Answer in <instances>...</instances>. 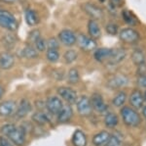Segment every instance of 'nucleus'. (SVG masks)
I'll return each mask as SVG.
<instances>
[{
	"instance_id": "nucleus-40",
	"label": "nucleus",
	"mask_w": 146,
	"mask_h": 146,
	"mask_svg": "<svg viewBox=\"0 0 146 146\" xmlns=\"http://www.w3.org/2000/svg\"><path fill=\"white\" fill-rule=\"evenodd\" d=\"M136 82H137V85L139 86V87L146 89V75H145V76L138 77V79H137V81H136Z\"/></svg>"
},
{
	"instance_id": "nucleus-34",
	"label": "nucleus",
	"mask_w": 146,
	"mask_h": 146,
	"mask_svg": "<svg viewBox=\"0 0 146 146\" xmlns=\"http://www.w3.org/2000/svg\"><path fill=\"white\" fill-rule=\"evenodd\" d=\"M41 37V32H40L39 30H32L31 32L28 34V45H31V44H34L38 39Z\"/></svg>"
},
{
	"instance_id": "nucleus-46",
	"label": "nucleus",
	"mask_w": 146,
	"mask_h": 146,
	"mask_svg": "<svg viewBox=\"0 0 146 146\" xmlns=\"http://www.w3.org/2000/svg\"><path fill=\"white\" fill-rule=\"evenodd\" d=\"M141 109H142V116L146 119V105L143 106V107L141 108Z\"/></svg>"
},
{
	"instance_id": "nucleus-12",
	"label": "nucleus",
	"mask_w": 146,
	"mask_h": 146,
	"mask_svg": "<svg viewBox=\"0 0 146 146\" xmlns=\"http://www.w3.org/2000/svg\"><path fill=\"white\" fill-rule=\"evenodd\" d=\"M129 102L131 107L135 110L141 109L144 106V97H143V94L139 89H135L131 91L129 97Z\"/></svg>"
},
{
	"instance_id": "nucleus-16",
	"label": "nucleus",
	"mask_w": 146,
	"mask_h": 146,
	"mask_svg": "<svg viewBox=\"0 0 146 146\" xmlns=\"http://www.w3.org/2000/svg\"><path fill=\"white\" fill-rule=\"evenodd\" d=\"M129 82V79L124 75H116L108 81V86L113 89H119L126 86Z\"/></svg>"
},
{
	"instance_id": "nucleus-38",
	"label": "nucleus",
	"mask_w": 146,
	"mask_h": 146,
	"mask_svg": "<svg viewBox=\"0 0 146 146\" xmlns=\"http://www.w3.org/2000/svg\"><path fill=\"white\" fill-rule=\"evenodd\" d=\"M105 146H121V140L119 139L117 135H111Z\"/></svg>"
},
{
	"instance_id": "nucleus-23",
	"label": "nucleus",
	"mask_w": 146,
	"mask_h": 146,
	"mask_svg": "<svg viewBox=\"0 0 146 146\" xmlns=\"http://www.w3.org/2000/svg\"><path fill=\"white\" fill-rule=\"evenodd\" d=\"M88 32L90 37L94 39L100 38L101 36V30L98 23L95 20H90L88 23Z\"/></svg>"
},
{
	"instance_id": "nucleus-8",
	"label": "nucleus",
	"mask_w": 146,
	"mask_h": 146,
	"mask_svg": "<svg viewBox=\"0 0 146 146\" xmlns=\"http://www.w3.org/2000/svg\"><path fill=\"white\" fill-rule=\"evenodd\" d=\"M58 39L60 43H62L64 46H73L76 44L77 41V35L75 34L74 32L70 30H62L58 32Z\"/></svg>"
},
{
	"instance_id": "nucleus-6",
	"label": "nucleus",
	"mask_w": 146,
	"mask_h": 146,
	"mask_svg": "<svg viewBox=\"0 0 146 146\" xmlns=\"http://www.w3.org/2000/svg\"><path fill=\"white\" fill-rule=\"evenodd\" d=\"M76 107H77V112H78L80 116H82V117L90 116L92 114V111H93L90 98L85 95L80 96L78 99H77Z\"/></svg>"
},
{
	"instance_id": "nucleus-1",
	"label": "nucleus",
	"mask_w": 146,
	"mask_h": 146,
	"mask_svg": "<svg viewBox=\"0 0 146 146\" xmlns=\"http://www.w3.org/2000/svg\"><path fill=\"white\" fill-rule=\"evenodd\" d=\"M120 115L123 123L129 128H136L141 124V116L137 110L129 106H124L120 110Z\"/></svg>"
},
{
	"instance_id": "nucleus-14",
	"label": "nucleus",
	"mask_w": 146,
	"mask_h": 146,
	"mask_svg": "<svg viewBox=\"0 0 146 146\" xmlns=\"http://www.w3.org/2000/svg\"><path fill=\"white\" fill-rule=\"evenodd\" d=\"M32 109V106H31V103L29 102L27 99H22L20 101V103L18 104V107H17V110H16V118L17 119H23L27 116L28 114L30 113Z\"/></svg>"
},
{
	"instance_id": "nucleus-42",
	"label": "nucleus",
	"mask_w": 146,
	"mask_h": 146,
	"mask_svg": "<svg viewBox=\"0 0 146 146\" xmlns=\"http://www.w3.org/2000/svg\"><path fill=\"white\" fill-rule=\"evenodd\" d=\"M137 67H138L137 68V75H138V77L145 76V75H146V63H145V64L137 66Z\"/></svg>"
},
{
	"instance_id": "nucleus-9",
	"label": "nucleus",
	"mask_w": 146,
	"mask_h": 146,
	"mask_svg": "<svg viewBox=\"0 0 146 146\" xmlns=\"http://www.w3.org/2000/svg\"><path fill=\"white\" fill-rule=\"evenodd\" d=\"M82 9L85 11V13H86L87 15L90 16L92 18V20L98 21L104 17V13H103L102 9L93 3L83 4V5H82Z\"/></svg>"
},
{
	"instance_id": "nucleus-25",
	"label": "nucleus",
	"mask_w": 146,
	"mask_h": 146,
	"mask_svg": "<svg viewBox=\"0 0 146 146\" xmlns=\"http://www.w3.org/2000/svg\"><path fill=\"white\" fill-rule=\"evenodd\" d=\"M122 17L124 22L129 26H137L139 24V20L136 18V16L129 10H124L122 12Z\"/></svg>"
},
{
	"instance_id": "nucleus-22",
	"label": "nucleus",
	"mask_w": 146,
	"mask_h": 146,
	"mask_svg": "<svg viewBox=\"0 0 146 146\" xmlns=\"http://www.w3.org/2000/svg\"><path fill=\"white\" fill-rule=\"evenodd\" d=\"M71 141L73 146H87V136L81 129H76L74 131Z\"/></svg>"
},
{
	"instance_id": "nucleus-37",
	"label": "nucleus",
	"mask_w": 146,
	"mask_h": 146,
	"mask_svg": "<svg viewBox=\"0 0 146 146\" xmlns=\"http://www.w3.org/2000/svg\"><path fill=\"white\" fill-rule=\"evenodd\" d=\"M47 48L48 49H56L58 50L60 48V41L56 37H51L47 40Z\"/></svg>"
},
{
	"instance_id": "nucleus-35",
	"label": "nucleus",
	"mask_w": 146,
	"mask_h": 146,
	"mask_svg": "<svg viewBox=\"0 0 146 146\" xmlns=\"http://www.w3.org/2000/svg\"><path fill=\"white\" fill-rule=\"evenodd\" d=\"M105 30H106V32L108 34L116 35V34H118V32H119V27L114 23H109V24H107L106 27H105Z\"/></svg>"
},
{
	"instance_id": "nucleus-7",
	"label": "nucleus",
	"mask_w": 146,
	"mask_h": 146,
	"mask_svg": "<svg viewBox=\"0 0 146 146\" xmlns=\"http://www.w3.org/2000/svg\"><path fill=\"white\" fill-rule=\"evenodd\" d=\"M56 92L68 105L75 104L78 99V95H77L76 91L71 87H68V86H60Z\"/></svg>"
},
{
	"instance_id": "nucleus-13",
	"label": "nucleus",
	"mask_w": 146,
	"mask_h": 146,
	"mask_svg": "<svg viewBox=\"0 0 146 146\" xmlns=\"http://www.w3.org/2000/svg\"><path fill=\"white\" fill-rule=\"evenodd\" d=\"M18 104L14 100H6L0 103V117H10L17 110Z\"/></svg>"
},
{
	"instance_id": "nucleus-28",
	"label": "nucleus",
	"mask_w": 146,
	"mask_h": 146,
	"mask_svg": "<svg viewBox=\"0 0 146 146\" xmlns=\"http://www.w3.org/2000/svg\"><path fill=\"white\" fill-rule=\"evenodd\" d=\"M31 119H32V121H33L35 124H39V126H41V124L43 126V124H47L49 122L48 116H47L44 112L40 111V110H39V111H36V112L33 113Z\"/></svg>"
},
{
	"instance_id": "nucleus-30",
	"label": "nucleus",
	"mask_w": 146,
	"mask_h": 146,
	"mask_svg": "<svg viewBox=\"0 0 146 146\" xmlns=\"http://www.w3.org/2000/svg\"><path fill=\"white\" fill-rule=\"evenodd\" d=\"M80 79V74L78 72V70L76 68H72L68 71V74H67V81L71 84H76L78 83Z\"/></svg>"
},
{
	"instance_id": "nucleus-32",
	"label": "nucleus",
	"mask_w": 146,
	"mask_h": 146,
	"mask_svg": "<svg viewBox=\"0 0 146 146\" xmlns=\"http://www.w3.org/2000/svg\"><path fill=\"white\" fill-rule=\"evenodd\" d=\"M46 58L49 62L56 63L60 60V52L56 49H48L46 52Z\"/></svg>"
},
{
	"instance_id": "nucleus-19",
	"label": "nucleus",
	"mask_w": 146,
	"mask_h": 146,
	"mask_svg": "<svg viewBox=\"0 0 146 146\" xmlns=\"http://www.w3.org/2000/svg\"><path fill=\"white\" fill-rule=\"evenodd\" d=\"M112 49L106 48V47H101V48H96L94 51V58L96 61L100 63H103L105 61H108L110 55H111Z\"/></svg>"
},
{
	"instance_id": "nucleus-24",
	"label": "nucleus",
	"mask_w": 146,
	"mask_h": 146,
	"mask_svg": "<svg viewBox=\"0 0 146 146\" xmlns=\"http://www.w3.org/2000/svg\"><path fill=\"white\" fill-rule=\"evenodd\" d=\"M119 119L114 112H108L104 116V124L108 129H114L118 126Z\"/></svg>"
},
{
	"instance_id": "nucleus-43",
	"label": "nucleus",
	"mask_w": 146,
	"mask_h": 146,
	"mask_svg": "<svg viewBox=\"0 0 146 146\" xmlns=\"http://www.w3.org/2000/svg\"><path fill=\"white\" fill-rule=\"evenodd\" d=\"M110 3L114 6H122L124 3V0H110Z\"/></svg>"
},
{
	"instance_id": "nucleus-39",
	"label": "nucleus",
	"mask_w": 146,
	"mask_h": 146,
	"mask_svg": "<svg viewBox=\"0 0 146 146\" xmlns=\"http://www.w3.org/2000/svg\"><path fill=\"white\" fill-rule=\"evenodd\" d=\"M16 124H4L3 126H2L1 129H0V133H1V135L3 136H6L9 135V133L14 128H15Z\"/></svg>"
},
{
	"instance_id": "nucleus-3",
	"label": "nucleus",
	"mask_w": 146,
	"mask_h": 146,
	"mask_svg": "<svg viewBox=\"0 0 146 146\" xmlns=\"http://www.w3.org/2000/svg\"><path fill=\"white\" fill-rule=\"evenodd\" d=\"M9 140L16 146H23L27 141V129L23 126H15L9 135L6 136Z\"/></svg>"
},
{
	"instance_id": "nucleus-11",
	"label": "nucleus",
	"mask_w": 146,
	"mask_h": 146,
	"mask_svg": "<svg viewBox=\"0 0 146 146\" xmlns=\"http://www.w3.org/2000/svg\"><path fill=\"white\" fill-rule=\"evenodd\" d=\"M45 106L47 111L50 113L51 115H58V112L60 111V109L62 108L63 103L62 99H60L56 96H51V97H49L47 99Z\"/></svg>"
},
{
	"instance_id": "nucleus-47",
	"label": "nucleus",
	"mask_w": 146,
	"mask_h": 146,
	"mask_svg": "<svg viewBox=\"0 0 146 146\" xmlns=\"http://www.w3.org/2000/svg\"><path fill=\"white\" fill-rule=\"evenodd\" d=\"M143 97H144V101L146 102V91H145L144 93H143Z\"/></svg>"
},
{
	"instance_id": "nucleus-4",
	"label": "nucleus",
	"mask_w": 146,
	"mask_h": 146,
	"mask_svg": "<svg viewBox=\"0 0 146 146\" xmlns=\"http://www.w3.org/2000/svg\"><path fill=\"white\" fill-rule=\"evenodd\" d=\"M119 38L121 41L127 44H135L140 39V34L138 32L131 28H125L118 32Z\"/></svg>"
},
{
	"instance_id": "nucleus-10",
	"label": "nucleus",
	"mask_w": 146,
	"mask_h": 146,
	"mask_svg": "<svg viewBox=\"0 0 146 146\" xmlns=\"http://www.w3.org/2000/svg\"><path fill=\"white\" fill-rule=\"evenodd\" d=\"M91 105L93 110H96L98 113H104L107 110V105L105 103L104 99H103V96L100 93H94L90 98Z\"/></svg>"
},
{
	"instance_id": "nucleus-44",
	"label": "nucleus",
	"mask_w": 146,
	"mask_h": 146,
	"mask_svg": "<svg viewBox=\"0 0 146 146\" xmlns=\"http://www.w3.org/2000/svg\"><path fill=\"white\" fill-rule=\"evenodd\" d=\"M1 2H4V3H8V4H12V3H15L17 2L18 0H0Z\"/></svg>"
},
{
	"instance_id": "nucleus-17",
	"label": "nucleus",
	"mask_w": 146,
	"mask_h": 146,
	"mask_svg": "<svg viewBox=\"0 0 146 146\" xmlns=\"http://www.w3.org/2000/svg\"><path fill=\"white\" fill-rule=\"evenodd\" d=\"M127 51L124 48H114L112 49L111 55L108 59V63L111 65H116L121 63L126 58Z\"/></svg>"
},
{
	"instance_id": "nucleus-41",
	"label": "nucleus",
	"mask_w": 146,
	"mask_h": 146,
	"mask_svg": "<svg viewBox=\"0 0 146 146\" xmlns=\"http://www.w3.org/2000/svg\"><path fill=\"white\" fill-rule=\"evenodd\" d=\"M0 146H13V143L5 136H0Z\"/></svg>"
},
{
	"instance_id": "nucleus-21",
	"label": "nucleus",
	"mask_w": 146,
	"mask_h": 146,
	"mask_svg": "<svg viewBox=\"0 0 146 146\" xmlns=\"http://www.w3.org/2000/svg\"><path fill=\"white\" fill-rule=\"evenodd\" d=\"M110 133L108 131H100L98 133H96V135H94L93 137V144L95 146H105L106 143L108 142V139L110 137Z\"/></svg>"
},
{
	"instance_id": "nucleus-5",
	"label": "nucleus",
	"mask_w": 146,
	"mask_h": 146,
	"mask_svg": "<svg viewBox=\"0 0 146 146\" xmlns=\"http://www.w3.org/2000/svg\"><path fill=\"white\" fill-rule=\"evenodd\" d=\"M76 43L83 51L86 52H91V51H95L96 49V39L92 38L90 36H87L86 34H80L77 35V41Z\"/></svg>"
},
{
	"instance_id": "nucleus-31",
	"label": "nucleus",
	"mask_w": 146,
	"mask_h": 146,
	"mask_svg": "<svg viewBox=\"0 0 146 146\" xmlns=\"http://www.w3.org/2000/svg\"><path fill=\"white\" fill-rule=\"evenodd\" d=\"M77 58H78V52L74 49H69L63 55V59L66 64H71L74 61H76Z\"/></svg>"
},
{
	"instance_id": "nucleus-15",
	"label": "nucleus",
	"mask_w": 146,
	"mask_h": 146,
	"mask_svg": "<svg viewBox=\"0 0 146 146\" xmlns=\"http://www.w3.org/2000/svg\"><path fill=\"white\" fill-rule=\"evenodd\" d=\"M15 56L11 52H4L0 54V69L10 70L15 65Z\"/></svg>"
},
{
	"instance_id": "nucleus-26",
	"label": "nucleus",
	"mask_w": 146,
	"mask_h": 146,
	"mask_svg": "<svg viewBox=\"0 0 146 146\" xmlns=\"http://www.w3.org/2000/svg\"><path fill=\"white\" fill-rule=\"evenodd\" d=\"M127 99H128V94L125 92V91H118V92L115 94L114 97H113L112 104L117 108L123 107L124 104L126 103Z\"/></svg>"
},
{
	"instance_id": "nucleus-18",
	"label": "nucleus",
	"mask_w": 146,
	"mask_h": 146,
	"mask_svg": "<svg viewBox=\"0 0 146 146\" xmlns=\"http://www.w3.org/2000/svg\"><path fill=\"white\" fill-rule=\"evenodd\" d=\"M58 122L60 124H64L67 123L71 120V118L73 116V109L71 107V105H63L62 108L60 109V111L58 112Z\"/></svg>"
},
{
	"instance_id": "nucleus-45",
	"label": "nucleus",
	"mask_w": 146,
	"mask_h": 146,
	"mask_svg": "<svg viewBox=\"0 0 146 146\" xmlns=\"http://www.w3.org/2000/svg\"><path fill=\"white\" fill-rule=\"evenodd\" d=\"M3 95H4V88H3V86L0 84V99H1Z\"/></svg>"
},
{
	"instance_id": "nucleus-33",
	"label": "nucleus",
	"mask_w": 146,
	"mask_h": 146,
	"mask_svg": "<svg viewBox=\"0 0 146 146\" xmlns=\"http://www.w3.org/2000/svg\"><path fill=\"white\" fill-rule=\"evenodd\" d=\"M16 41H17V38H16L15 35L11 34H5L3 37V43H4V46L8 49H11L15 46L16 44Z\"/></svg>"
},
{
	"instance_id": "nucleus-20",
	"label": "nucleus",
	"mask_w": 146,
	"mask_h": 146,
	"mask_svg": "<svg viewBox=\"0 0 146 146\" xmlns=\"http://www.w3.org/2000/svg\"><path fill=\"white\" fill-rule=\"evenodd\" d=\"M25 22L28 26L30 27H35L40 23V18L39 15L36 11L33 9L28 8L25 12Z\"/></svg>"
},
{
	"instance_id": "nucleus-29",
	"label": "nucleus",
	"mask_w": 146,
	"mask_h": 146,
	"mask_svg": "<svg viewBox=\"0 0 146 146\" xmlns=\"http://www.w3.org/2000/svg\"><path fill=\"white\" fill-rule=\"evenodd\" d=\"M22 56L27 59H35L38 57V51L32 45H27L22 50Z\"/></svg>"
},
{
	"instance_id": "nucleus-36",
	"label": "nucleus",
	"mask_w": 146,
	"mask_h": 146,
	"mask_svg": "<svg viewBox=\"0 0 146 146\" xmlns=\"http://www.w3.org/2000/svg\"><path fill=\"white\" fill-rule=\"evenodd\" d=\"M34 47L38 52H43L47 49V41L44 38L40 37V38L34 43Z\"/></svg>"
},
{
	"instance_id": "nucleus-2",
	"label": "nucleus",
	"mask_w": 146,
	"mask_h": 146,
	"mask_svg": "<svg viewBox=\"0 0 146 146\" xmlns=\"http://www.w3.org/2000/svg\"><path fill=\"white\" fill-rule=\"evenodd\" d=\"M0 27L9 32H16L19 28V23L11 12L0 9Z\"/></svg>"
},
{
	"instance_id": "nucleus-27",
	"label": "nucleus",
	"mask_w": 146,
	"mask_h": 146,
	"mask_svg": "<svg viewBox=\"0 0 146 146\" xmlns=\"http://www.w3.org/2000/svg\"><path fill=\"white\" fill-rule=\"evenodd\" d=\"M145 54L142 50L140 49H135L131 53V61H133V64L136 66H139L142 64H145Z\"/></svg>"
}]
</instances>
